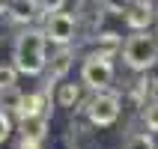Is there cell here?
I'll use <instances>...</instances> for the list:
<instances>
[{"instance_id":"6da1fadb","label":"cell","mask_w":158,"mask_h":149,"mask_svg":"<svg viewBox=\"0 0 158 149\" xmlns=\"http://www.w3.org/2000/svg\"><path fill=\"white\" fill-rule=\"evenodd\" d=\"M12 66L18 75H42L45 60H48V39L42 30H24L15 39V51H12Z\"/></svg>"},{"instance_id":"7a4b0ae2","label":"cell","mask_w":158,"mask_h":149,"mask_svg":"<svg viewBox=\"0 0 158 149\" xmlns=\"http://www.w3.org/2000/svg\"><path fill=\"white\" fill-rule=\"evenodd\" d=\"M123 60L131 72H146L158 63V48H155V36H149L146 30H134L123 45Z\"/></svg>"},{"instance_id":"3957f363","label":"cell","mask_w":158,"mask_h":149,"mask_svg":"<svg viewBox=\"0 0 158 149\" xmlns=\"http://www.w3.org/2000/svg\"><path fill=\"white\" fill-rule=\"evenodd\" d=\"M81 110H87V116H89L93 125L107 128V125H114L116 119H119V96L110 93V89H98Z\"/></svg>"},{"instance_id":"277c9868","label":"cell","mask_w":158,"mask_h":149,"mask_svg":"<svg viewBox=\"0 0 158 149\" xmlns=\"http://www.w3.org/2000/svg\"><path fill=\"white\" fill-rule=\"evenodd\" d=\"M81 81L87 84L89 89H107L110 84H114V63H110V57H105V54H89L87 60H84V66H81Z\"/></svg>"},{"instance_id":"5b68a950","label":"cell","mask_w":158,"mask_h":149,"mask_svg":"<svg viewBox=\"0 0 158 149\" xmlns=\"http://www.w3.org/2000/svg\"><path fill=\"white\" fill-rule=\"evenodd\" d=\"M45 39H51L54 45H69L75 39V18L69 12H51V15L45 18Z\"/></svg>"},{"instance_id":"8992f818","label":"cell","mask_w":158,"mask_h":149,"mask_svg":"<svg viewBox=\"0 0 158 149\" xmlns=\"http://www.w3.org/2000/svg\"><path fill=\"white\" fill-rule=\"evenodd\" d=\"M125 24L131 30H146V27L155 21V12H152V3L149 0H134L131 6H125Z\"/></svg>"},{"instance_id":"52a82bcc","label":"cell","mask_w":158,"mask_h":149,"mask_svg":"<svg viewBox=\"0 0 158 149\" xmlns=\"http://www.w3.org/2000/svg\"><path fill=\"white\" fill-rule=\"evenodd\" d=\"M45 66H48V78L51 81H63L69 75V69L75 66V51L69 45H60V51L54 54L51 60H45Z\"/></svg>"},{"instance_id":"ba28073f","label":"cell","mask_w":158,"mask_h":149,"mask_svg":"<svg viewBox=\"0 0 158 149\" xmlns=\"http://www.w3.org/2000/svg\"><path fill=\"white\" fill-rule=\"evenodd\" d=\"M48 119H51V110H48V114H39V116H24V119H18V131H21V137L45 140V134H48Z\"/></svg>"},{"instance_id":"9c48e42d","label":"cell","mask_w":158,"mask_h":149,"mask_svg":"<svg viewBox=\"0 0 158 149\" xmlns=\"http://www.w3.org/2000/svg\"><path fill=\"white\" fill-rule=\"evenodd\" d=\"M39 114H48V96L45 93H30V96H21L15 107V116L24 119V116H39Z\"/></svg>"},{"instance_id":"30bf717a","label":"cell","mask_w":158,"mask_h":149,"mask_svg":"<svg viewBox=\"0 0 158 149\" xmlns=\"http://www.w3.org/2000/svg\"><path fill=\"white\" fill-rule=\"evenodd\" d=\"M6 9L12 12V21H18V24H33L36 18L42 15L36 0H12Z\"/></svg>"},{"instance_id":"8fae6325","label":"cell","mask_w":158,"mask_h":149,"mask_svg":"<svg viewBox=\"0 0 158 149\" xmlns=\"http://www.w3.org/2000/svg\"><path fill=\"white\" fill-rule=\"evenodd\" d=\"M21 89H18V84L15 87H6V89H0V110L3 114H15V107H18V101H21Z\"/></svg>"},{"instance_id":"7c38bea8","label":"cell","mask_w":158,"mask_h":149,"mask_svg":"<svg viewBox=\"0 0 158 149\" xmlns=\"http://www.w3.org/2000/svg\"><path fill=\"white\" fill-rule=\"evenodd\" d=\"M57 101H60L63 107H75L81 101V87L78 84H63L60 93H57Z\"/></svg>"},{"instance_id":"4fadbf2b","label":"cell","mask_w":158,"mask_h":149,"mask_svg":"<svg viewBox=\"0 0 158 149\" xmlns=\"http://www.w3.org/2000/svg\"><path fill=\"white\" fill-rule=\"evenodd\" d=\"M119 36L114 33V30H107V33H102L98 36V54H105V57H114L116 51H119Z\"/></svg>"},{"instance_id":"5bb4252c","label":"cell","mask_w":158,"mask_h":149,"mask_svg":"<svg viewBox=\"0 0 158 149\" xmlns=\"http://www.w3.org/2000/svg\"><path fill=\"white\" fill-rule=\"evenodd\" d=\"M125 149H155V140H152V134H131L128 140H125Z\"/></svg>"},{"instance_id":"9a60e30c","label":"cell","mask_w":158,"mask_h":149,"mask_svg":"<svg viewBox=\"0 0 158 149\" xmlns=\"http://www.w3.org/2000/svg\"><path fill=\"white\" fill-rule=\"evenodd\" d=\"M143 119H146V128H149V131H158V98L146 105V110H143Z\"/></svg>"},{"instance_id":"2e32d148","label":"cell","mask_w":158,"mask_h":149,"mask_svg":"<svg viewBox=\"0 0 158 149\" xmlns=\"http://www.w3.org/2000/svg\"><path fill=\"white\" fill-rule=\"evenodd\" d=\"M15 84H18V72H15V66H0V89L15 87Z\"/></svg>"},{"instance_id":"e0dca14e","label":"cell","mask_w":158,"mask_h":149,"mask_svg":"<svg viewBox=\"0 0 158 149\" xmlns=\"http://www.w3.org/2000/svg\"><path fill=\"white\" fill-rule=\"evenodd\" d=\"M39 3V12L42 15H51V12H60L63 6H66V0H36Z\"/></svg>"},{"instance_id":"ac0fdd59","label":"cell","mask_w":158,"mask_h":149,"mask_svg":"<svg viewBox=\"0 0 158 149\" xmlns=\"http://www.w3.org/2000/svg\"><path fill=\"white\" fill-rule=\"evenodd\" d=\"M9 134H12V119H9V114L0 110V143H6Z\"/></svg>"},{"instance_id":"d6986e66","label":"cell","mask_w":158,"mask_h":149,"mask_svg":"<svg viewBox=\"0 0 158 149\" xmlns=\"http://www.w3.org/2000/svg\"><path fill=\"white\" fill-rule=\"evenodd\" d=\"M155 48H158V36H155Z\"/></svg>"},{"instance_id":"ffe728a7","label":"cell","mask_w":158,"mask_h":149,"mask_svg":"<svg viewBox=\"0 0 158 149\" xmlns=\"http://www.w3.org/2000/svg\"><path fill=\"white\" fill-rule=\"evenodd\" d=\"M155 18H158V12H155Z\"/></svg>"},{"instance_id":"44dd1931","label":"cell","mask_w":158,"mask_h":149,"mask_svg":"<svg viewBox=\"0 0 158 149\" xmlns=\"http://www.w3.org/2000/svg\"><path fill=\"white\" fill-rule=\"evenodd\" d=\"M155 149H158V146H155Z\"/></svg>"}]
</instances>
